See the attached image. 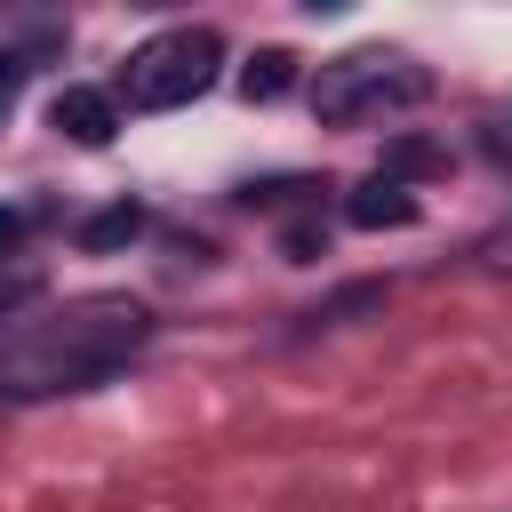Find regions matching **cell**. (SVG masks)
Masks as SVG:
<instances>
[{
	"instance_id": "6da1fadb",
	"label": "cell",
	"mask_w": 512,
	"mask_h": 512,
	"mask_svg": "<svg viewBox=\"0 0 512 512\" xmlns=\"http://www.w3.org/2000/svg\"><path fill=\"white\" fill-rule=\"evenodd\" d=\"M152 344V312L128 296H80L56 320H32L24 336L0 344V392L8 400H56V392H88L112 368H128Z\"/></svg>"
},
{
	"instance_id": "7a4b0ae2",
	"label": "cell",
	"mask_w": 512,
	"mask_h": 512,
	"mask_svg": "<svg viewBox=\"0 0 512 512\" xmlns=\"http://www.w3.org/2000/svg\"><path fill=\"white\" fill-rule=\"evenodd\" d=\"M216 64H224V40L208 24H176V32H152L144 48H128L120 96L136 112H176V104H192V96L216 88Z\"/></svg>"
},
{
	"instance_id": "3957f363",
	"label": "cell",
	"mask_w": 512,
	"mask_h": 512,
	"mask_svg": "<svg viewBox=\"0 0 512 512\" xmlns=\"http://www.w3.org/2000/svg\"><path fill=\"white\" fill-rule=\"evenodd\" d=\"M416 96H424V72L392 48H352V56L320 64V80H312L320 120H368V112H392V104H416Z\"/></svg>"
},
{
	"instance_id": "277c9868",
	"label": "cell",
	"mask_w": 512,
	"mask_h": 512,
	"mask_svg": "<svg viewBox=\"0 0 512 512\" xmlns=\"http://www.w3.org/2000/svg\"><path fill=\"white\" fill-rule=\"evenodd\" d=\"M48 120H56V136H72V144H112V128H120V104H112V88H56V104H48Z\"/></svg>"
},
{
	"instance_id": "5b68a950",
	"label": "cell",
	"mask_w": 512,
	"mask_h": 512,
	"mask_svg": "<svg viewBox=\"0 0 512 512\" xmlns=\"http://www.w3.org/2000/svg\"><path fill=\"white\" fill-rule=\"evenodd\" d=\"M344 224H360V232H400V224H416V192H408L400 176H368V184L344 200Z\"/></svg>"
},
{
	"instance_id": "8992f818",
	"label": "cell",
	"mask_w": 512,
	"mask_h": 512,
	"mask_svg": "<svg viewBox=\"0 0 512 512\" xmlns=\"http://www.w3.org/2000/svg\"><path fill=\"white\" fill-rule=\"evenodd\" d=\"M288 88H296V56H288V48H264V56L240 72V96H248V104H272V96H288Z\"/></svg>"
},
{
	"instance_id": "52a82bcc",
	"label": "cell",
	"mask_w": 512,
	"mask_h": 512,
	"mask_svg": "<svg viewBox=\"0 0 512 512\" xmlns=\"http://www.w3.org/2000/svg\"><path fill=\"white\" fill-rule=\"evenodd\" d=\"M136 232H144V208H136V200H112V208H96V216L80 224L88 248H120V240H136Z\"/></svg>"
},
{
	"instance_id": "ba28073f",
	"label": "cell",
	"mask_w": 512,
	"mask_h": 512,
	"mask_svg": "<svg viewBox=\"0 0 512 512\" xmlns=\"http://www.w3.org/2000/svg\"><path fill=\"white\" fill-rule=\"evenodd\" d=\"M32 296H40V272H32V264H16V272H0V320H8V312H24Z\"/></svg>"
},
{
	"instance_id": "9c48e42d",
	"label": "cell",
	"mask_w": 512,
	"mask_h": 512,
	"mask_svg": "<svg viewBox=\"0 0 512 512\" xmlns=\"http://www.w3.org/2000/svg\"><path fill=\"white\" fill-rule=\"evenodd\" d=\"M488 152H496V160H512V112H504V120L488 128Z\"/></svg>"
},
{
	"instance_id": "30bf717a",
	"label": "cell",
	"mask_w": 512,
	"mask_h": 512,
	"mask_svg": "<svg viewBox=\"0 0 512 512\" xmlns=\"http://www.w3.org/2000/svg\"><path fill=\"white\" fill-rule=\"evenodd\" d=\"M16 240H24V216H16V208H0V248H16Z\"/></svg>"
}]
</instances>
